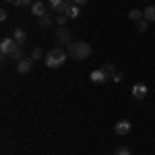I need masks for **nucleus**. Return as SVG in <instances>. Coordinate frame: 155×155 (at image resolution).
Wrapping results in <instances>:
<instances>
[{
  "mask_svg": "<svg viewBox=\"0 0 155 155\" xmlns=\"http://www.w3.org/2000/svg\"><path fill=\"white\" fill-rule=\"evenodd\" d=\"M66 54L74 60H87L91 56V46L87 44V41H71L68 46H66Z\"/></svg>",
  "mask_w": 155,
  "mask_h": 155,
  "instance_id": "f257e3e1",
  "label": "nucleus"
},
{
  "mask_svg": "<svg viewBox=\"0 0 155 155\" xmlns=\"http://www.w3.org/2000/svg\"><path fill=\"white\" fill-rule=\"evenodd\" d=\"M66 58H68L66 50H62V48H52L48 54H46V66H48V68H60V66L66 62Z\"/></svg>",
  "mask_w": 155,
  "mask_h": 155,
  "instance_id": "f03ea898",
  "label": "nucleus"
},
{
  "mask_svg": "<svg viewBox=\"0 0 155 155\" xmlns=\"http://www.w3.org/2000/svg\"><path fill=\"white\" fill-rule=\"evenodd\" d=\"M19 44L12 39V37H4L2 41H0V54H2V60H6V56H11L12 50L17 48Z\"/></svg>",
  "mask_w": 155,
  "mask_h": 155,
  "instance_id": "7ed1b4c3",
  "label": "nucleus"
},
{
  "mask_svg": "<svg viewBox=\"0 0 155 155\" xmlns=\"http://www.w3.org/2000/svg\"><path fill=\"white\" fill-rule=\"evenodd\" d=\"M56 41H58L60 46H68V44L72 41L71 31H68L66 27H60V29H56Z\"/></svg>",
  "mask_w": 155,
  "mask_h": 155,
  "instance_id": "20e7f679",
  "label": "nucleus"
},
{
  "mask_svg": "<svg viewBox=\"0 0 155 155\" xmlns=\"http://www.w3.org/2000/svg\"><path fill=\"white\" fill-rule=\"evenodd\" d=\"M130 130H132L130 120H120V122H116V126H114V132L118 137H124V134H128Z\"/></svg>",
  "mask_w": 155,
  "mask_h": 155,
  "instance_id": "39448f33",
  "label": "nucleus"
},
{
  "mask_svg": "<svg viewBox=\"0 0 155 155\" xmlns=\"http://www.w3.org/2000/svg\"><path fill=\"white\" fill-rule=\"evenodd\" d=\"M33 62H35V60L31 58V56H29V58L19 60V62H17V72H19V74H27V72L33 68Z\"/></svg>",
  "mask_w": 155,
  "mask_h": 155,
  "instance_id": "423d86ee",
  "label": "nucleus"
},
{
  "mask_svg": "<svg viewBox=\"0 0 155 155\" xmlns=\"http://www.w3.org/2000/svg\"><path fill=\"white\" fill-rule=\"evenodd\" d=\"M29 11H31V15H33V17H37V19H39V17H44V15L48 12V8H46V4H44L41 0H35V2L31 4V8H29Z\"/></svg>",
  "mask_w": 155,
  "mask_h": 155,
  "instance_id": "0eeeda50",
  "label": "nucleus"
},
{
  "mask_svg": "<svg viewBox=\"0 0 155 155\" xmlns=\"http://www.w3.org/2000/svg\"><path fill=\"white\" fill-rule=\"evenodd\" d=\"M89 79H91L93 83L101 85V83H106V81H107V79H110V77H107V74H106V71H104V68H95V71H93V72H91V74H89Z\"/></svg>",
  "mask_w": 155,
  "mask_h": 155,
  "instance_id": "6e6552de",
  "label": "nucleus"
},
{
  "mask_svg": "<svg viewBox=\"0 0 155 155\" xmlns=\"http://www.w3.org/2000/svg\"><path fill=\"white\" fill-rule=\"evenodd\" d=\"M147 93H149V89H147L145 83H137L134 87H132V95H134V99H145Z\"/></svg>",
  "mask_w": 155,
  "mask_h": 155,
  "instance_id": "1a4fd4ad",
  "label": "nucleus"
},
{
  "mask_svg": "<svg viewBox=\"0 0 155 155\" xmlns=\"http://www.w3.org/2000/svg\"><path fill=\"white\" fill-rule=\"evenodd\" d=\"M12 39H15L19 46H25V44H27V31L21 29V27H19V29H15V31H12Z\"/></svg>",
  "mask_w": 155,
  "mask_h": 155,
  "instance_id": "9d476101",
  "label": "nucleus"
},
{
  "mask_svg": "<svg viewBox=\"0 0 155 155\" xmlns=\"http://www.w3.org/2000/svg\"><path fill=\"white\" fill-rule=\"evenodd\" d=\"M54 21H56V17H54L50 11L46 12L44 17H39V25H41V27H52V25H54Z\"/></svg>",
  "mask_w": 155,
  "mask_h": 155,
  "instance_id": "9b49d317",
  "label": "nucleus"
},
{
  "mask_svg": "<svg viewBox=\"0 0 155 155\" xmlns=\"http://www.w3.org/2000/svg\"><path fill=\"white\" fill-rule=\"evenodd\" d=\"M72 6H74L72 0H62V4H60V8L56 11V15H68V11H71Z\"/></svg>",
  "mask_w": 155,
  "mask_h": 155,
  "instance_id": "f8f14e48",
  "label": "nucleus"
},
{
  "mask_svg": "<svg viewBox=\"0 0 155 155\" xmlns=\"http://www.w3.org/2000/svg\"><path fill=\"white\" fill-rule=\"evenodd\" d=\"M143 19H147L149 23H151V21H155V4H149V6H145Z\"/></svg>",
  "mask_w": 155,
  "mask_h": 155,
  "instance_id": "ddd939ff",
  "label": "nucleus"
},
{
  "mask_svg": "<svg viewBox=\"0 0 155 155\" xmlns=\"http://www.w3.org/2000/svg\"><path fill=\"white\" fill-rule=\"evenodd\" d=\"M8 58L12 60V62H19V60H23L25 56H23V46H17V48L12 50V54L8 56Z\"/></svg>",
  "mask_w": 155,
  "mask_h": 155,
  "instance_id": "4468645a",
  "label": "nucleus"
},
{
  "mask_svg": "<svg viewBox=\"0 0 155 155\" xmlns=\"http://www.w3.org/2000/svg\"><path fill=\"white\" fill-rule=\"evenodd\" d=\"M128 19L134 21V23H139V21L143 19V11H141V8H132V11L128 12Z\"/></svg>",
  "mask_w": 155,
  "mask_h": 155,
  "instance_id": "2eb2a0df",
  "label": "nucleus"
},
{
  "mask_svg": "<svg viewBox=\"0 0 155 155\" xmlns=\"http://www.w3.org/2000/svg\"><path fill=\"white\" fill-rule=\"evenodd\" d=\"M101 68L106 71V74H107V77H110V79H112V77H114V74L118 72V71H116V64H114V62H106V64H104Z\"/></svg>",
  "mask_w": 155,
  "mask_h": 155,
  "instance_id": "dca6fc26",
  "label": "nucleus"
},
{
  "mask_svg": "<svg viewBox=\"0 0 155 155\" xmlns=\"http://www.w3.org/2000/svg\"><path fill=\"white\" fill-rule=\"evenodd\" d=\"M147 29H149V21H147V19H141V21L137 23V31H141V33H145Z\"/></svg>",
  "mask_w": 155,
  "mask_h": 155,
  "instance_id": "f3484780",
  "label": "nucleus"
},
{
  "mask_svg": "<svg viewBox=\"0 0 155 155\" xmlns=\"http://www.w3.org/2000/svg\"><path fill=\"white\" fill-rule=\"evenodd\" d=\"M79 15H81V6H79V4H74L71 11H68V19H77Z\"/></svg>",
  "mask_w": 155,
  "mask_h": 155,
  "instance_id": "a211bd4d",
  "label": "nucleus"
},
{
  "mask_svg": "<svg viewBox=\"0 0 155 155\" xmlns=\"http://www.w3.org/2000/svg\"><path fill=\"white\" fill-rule=\"evenodd\" d=\"M31 58H33V60H41V58H44V50H41V48H33V50H31Z\"/></svg>",
  "mask_w": 155,
  "mask_h": 155,
  "instance_id": "6ab92c4d",
  "label": "nucleus"
},
{
  "mask_svg": "<svg viewBox=\"0 0 155 155\" xmlns=\"http://www.w3.org/2000/svg\"><path fill=\"white\" fill-rule=\"evenodd\" d=\"M60 4H62V0H50V2H48V6H50V11H52V12L58 11Z\"/></svg>",
  "mask_w": 155,
  "mask_h": 155,
  "instance_id": "aec40b11",
  "label": "nucleus"
},
{
  "mask_svg": "<svg viewBox=\"0 0 155 155\" xmlns=\"http://www.w3.org/2000/svg\"><path fill=\"white\" fill-rule=\"evenodd\" d=\"M29 4H33V0H15V6H17V8H25V6H29Z\"/></svg>",
  "mask_w": 155,
  "mask_h": 155,
  "instance_id": "412c9836",
  "label": "nucleus"
},
{
  "mask_svg": "<svg viewBox=\"0 0 155 155\" xmlns=\"http://www.w3.org/2000/svg\"><path fill=\"white\" fill-rule=\"evenodd\" d=\"M114 155H132V151L128 147H118V149L114 151Z\"/></svg>",
  "mask_w": 155,
  "mask_h": 155,
  "instance_id": "4be33fe9",
  "label": "nucleus"
},
{
  "mask_svg": "<svg viewBox=\"0 0 155 155\" xmlns=\"http://www.w3.org/2000/svg\"><path fill=\"white\" fill-rule=\"evenodd\" d=\"M66 21H68V15H56V23H58L60 27H64Z\"/></svg>",
  "mask_w": 155,
  "mask_h": 155,
  "instance_id": "5701e85b",
  "label": "nucleus"
},
{
  "mask_svg": "<svg viewBox=\"0 0 155 155\" xmlns=\"http://www.w3.org/2000/svg\"><path fill=\"white\" fill-rule=\"evenodd\" d=\"M122 79H124V74H122V72H116V74H114V77H112V81H114V83H120V81H122Z\"/></svg>",
  "mask_w": 155,
  "mask_h": 155,
  "instance_id": "b1692460",
  "label": "nucleus"
},
{
  "mask_svg": "<svg viewBox=\"0 0 155 155\" xmlns=\"http://www.w3.org/2000/svg\"><path fill=\"white\" fill-rule=\"evenodd\" d=\"M6 19H8V12L2 8V11H0V21H6Z\"/></svg>",
  "mask_w": 155,
  "mask_h": 155,
  "instance_id": "393cba45",
  "label": "nucleus"
},
{
  "mask_svg": "<svg viewBox=\"0 0 155 155\" xmlns=\"http://www.w3.org/2000/svg\"><path fill=\"white\" fill-rule=\"evenodd\" d=\"M72 2H74V4H79V6H83V4H87L89 0H72Z\"/></svg>",
  "mask_w": 155,
  "mask_h": 155,
  "instance_id": "a878e982",
  "label": "nucleus"
},
{
  "mask_svg": "<svg viewBox=\"0 0 155 155\" xmlns=\"http://www.w3.org/2000/svg\"><path fill=\"white\" fill-rule=\"evenodd\" d=\"M4 2H12V4H15V0H4Z\"/></svg>",
  "mask_w": 155,
  "mask_h": 155,
  "instance_id": "bb28decb",
  "label": "nucleus"
},
{
  "mask_svg": "<svg viewBox=\"0 0 155 155\" xmlns=\"http://www.w3.org/2000/svg\"><path fill=\"white\" fill-rule=\"evenodd\" d=\"M33 2H35V0H33Z\"/></svg>",
  "mask_w": 155,
  "mask_h": 155,
  "instance_id": "cd10ccee",
  "label": "nucleus"
}]
</instances>
